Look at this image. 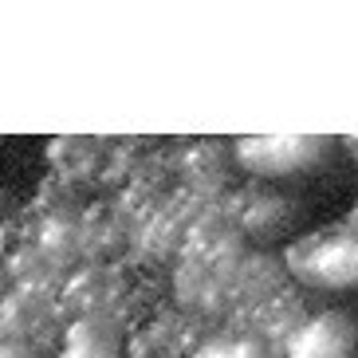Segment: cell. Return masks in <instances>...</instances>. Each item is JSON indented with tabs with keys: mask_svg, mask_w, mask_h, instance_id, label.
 <instances>
[{
	"mask_svg": "<svg viewBox=\"0 0 358 358\" xmlns=\"http://www.w3.org/2000/svg\"><path fill=\"white\" fill-rule=\"evenodd\" d=\"M287 268L307 287H358V232H319L287 248Z\"/></svg>",
	"mask_w": 358,
	"mask_h": 358,
	"instance_id": "cell-1",
	"label": "cell"
},
{
	"mask_svg": "<svg viewBox=\"0 0 358 358\" xmlns=\"http://www.w3.org/2000/svg\"><path fill=\"white\" fill-rule=\"evenodd\" d=\"M331 142L311 134H292V138H244L236 142V162L256 178H295L311 173L327 162Z\"/></svg>",
	"mask_w": 358,
	"mask_h": 358,
	"instance_id": "cell-2",
	"label": "cell"
},
{
	"mask_svg": "<svg viewBox=\"0 0 358 358\" xmlns=\"http://www.w3.org/2000/svg\"><path fill=\"white\" fill-rule=\"evenodd\" d=\"M355 323L343 311H323L292 331L284 358H355Z\"/></svg>",
	"mask_w": 358,
	"mask_h": 358,
	"instance_id": "cell-3",
	"label": "cell"
},
{
	"mask_svg": "<svg viewBox=\"0 0 358 358\" xmlns=\"http://www.w3.org/2000/svg\"><path fill=\"white\" fill-rule=\"evenodd\" d=\"M59 358H122V343H118V331L110 327V319L83 315L67 327Z\"/></svg>",
	"mask_w": 358,
	"mask_h": 358,
	"instance_id": "cell-4",
	"label": "cell"
},
{
	"mask_svg": "<svg viewBox=\"0 0 358 358\" xmlns=\"http://www.w3.org/2000/svg\"><path fill=\"white\" fill-rule=\"evenodd\" d=\"M189 358H272V350H268L264 338H252V335H221L201 343Z\"/></svg>",
	"mask_w": 358,
	"mask_h": 358,
	"instance_id": "cell-5",
	"label": "cell"
},
{
	"mask_svg": "<svg viewBox=\"0 0 358 358\" xmlns=\"http://www.w3.org/2000/svg\"><path fill=\"white\" fill-rule=\"evenodd\" d=\"M287 224V205L284 201H275V197H268V201H256V209L248 213V229L252 232H260V236H275V232Z\"/></svg>",
	"mask_w": 358,
	"mask_h": 358,
	"instance_id": "cell-6",
	"label": "cell"
},
{
	"mask_svg": "<svg viewBox=\"0 0 358 358\" xmlns=\"http://www.w3.org/2000/svg\"><path fill=\"white\" fill-rule=\"evenodd\" d=\"M4 358H36V350H28V347H4Z\"/></svg>",
	"mask_w": 358,
	"mask_h": 358,
	"instance_id": "cell-7",
	"label": "cell"
}]
</instances>
